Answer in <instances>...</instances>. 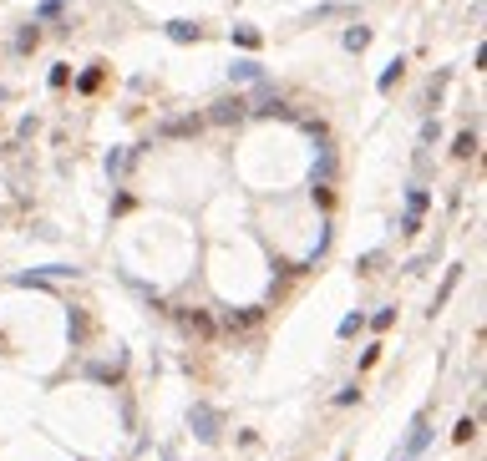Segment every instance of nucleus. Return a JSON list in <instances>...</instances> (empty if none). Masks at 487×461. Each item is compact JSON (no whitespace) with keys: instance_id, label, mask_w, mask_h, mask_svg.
<instances>
[{"instance_id":"1","label":"nucleus","mask_w":487,"mask_h":461,"mask_svg":"<svg viewBox=\"0 0 487 461\" xmlns=\"http://www.w3.org/2000/svg\"><path fill=\"white\" fill-rule=\"evenodd\" d=\"M188 426H193V436H198L203 446H214V441H219V431H224V415H219V411H208V406H193V411H188Z\"/></svg>"},{"instance_id":"2","label":"nucleus","mask_w":487,"mask_h":461,"mask_svg":"<svg viewBox=\"0 0 487 461\" xmlns=\"http://www.w3.org/2000/svg\"><path fill=\"white\" fill-rule=\"evenodd\" d=\"M183 324L193 335H214V315H203V310H183Z\"/></svg>"},{"instance_id":"3","label":"nucleus","mask_w":487,"mask_h":461,"mask_svg":"<svg viewBox=\"0 0 487 461\" xmlns=\"http://www.w3.org/2000/svg\"><path fill=\"white\" fill-rule=\"evenodd\" d=\"M167 36L188 46V41H198V26H193V20H167Z\"/></svg>"},{"instance_id":"4","label":"nucleus","mask_w":487,"mask_h":461,"mask_svg":"<svg viewBox=\"0 0 487 461\" xmlns=\"http://www.w3.org/2000/svg\"><path fill=\"white\" fill-rule=\"evenodd\" d=\"M477 152V132H457L452 137V158H472Z\"/></svg>"},{"instance_id":"5","label":"nucleus","mask_w":487,"mask_h":461,"mask_svg":"<svg viewBox=\"0 0 487 461\" xmlns=\"http://www.w3.org/2000/svg\"><path fill=\"white\" fill-rule=\"evenodd\" d=\"M249 112V102H219L214 106V122H234V117H244Z\"/></svg>"},{"instance_id":"6","label":"nucleus","mask_w":487,"mask_h":461,"mask_svg":"<svg viewBox=\"0 0 487 461\" xmlns=\"http://www.w3.org/2000/svg\"><path fill=\"white\" fill-rule=\"evenodd\" d=\"M401 71H406V61H401V56H396V61L386 66V71H380V92H391V86L401 81Z\"/></svg>"},{"instance_id":"7","label":"nucleus","mask_w":487,"mask_h":461,"mask_svg":"<svg viewBox=\"0 0 487 461\" xmlns=\"http://www.w3.org/2000/svg\"><path fill=\"white\" fill-rule=\"evenodd\" d=\"M259 71H264L259 61H239V66H234L228 76H234V81H259Z\"/></svg>"},{"instance_id":"8","label":"nucleus","mask_w":487,"mask_h":461,"mask_svg":"<svg viewBox=\"0 0 487 461\" xmlns=\"http://www.w3.org/2000/svg\"><path fill=\"white\" fill-rule=\"evenodd\" d=\"M366 41H371V31H366V26H350V31H345V46H350V51H361Z\"/></svg>"},{"instance_id":"9","label":"nucleus","mask_w":487,"mask_h":461,"mask_svg":"<svg viewBox=\"0 0 487 461\" xmlns=\"http://www.w3.org/2000/svg\"><path fill=\"white\" fill-rule=\"evenodd\" d=\"M249 324H259V310H234V329H249Z\"/></svg>"},{"instance_id":"10","label":"nucleus","mask_w":487,"mask_h":461,"mask_svg":"<svg viewBox=\"0 0 487 461\" xmlns=\"http://www.w3.org/2000/svg\"><path fill=\"white\" fill-rule=\"evenodd\" d=\"M234 46H249V51H254V46H259V31H249V26L234 31Z\"/></svg>"},{"instance_id":"11","label":"nucleus","mask_w":487,"mask_h":461,"mask_svg":"<svg viewBox=\"0 0 487 461\" xmlns=\"http://www.w3.org/2000/svg\"><path fill=\"white\" fill-rule=\"evenodd\" d=\"M361 324H366V315H350V319L341 324V335H345V340H350V335H361Z\"/></svg>"},{"instance_id":"12","label":"nucleus","mask_w":487,"mask_h":461,"mask_svg":"<svg viewBox=\"0 0 487 461\" xmlns=\"http://www.w3.org/2000/svg\"><path fill=\"white\" fill-rule=\"evenodd\" d=\"M391 324H396V310H380V315L371 319V329H391Z\"/></svg>"},{"instance_id":"13","label":"nucleus","mask_w":487,"mask_h":461,"mask_svg":"<svg viewBox=\"0 0 487 461\" xmlns=\"http://www.w3.org/2000/svg\"><path fill=\"white\" fill-rule=\"evenodd\" d=\"M376 360H380V345H376V340H371V345H366V355H361V370H371V365H376Z\"/></svg>"},{"instance_id":"14","label":"nucleus","mask_w":487,"mask_h":461,"mask_svg":"<svg viewBox=\"0 0 487 461\" xmlns=\"http://www.w3.org/2000/svg\"><path fill=\"white\" fill-rule=\"evenodd\" d=\"M355 401H361V390H355V385H345L341 395H335V406H355Z\"/></svg>"},{"instance_id":"15","label":"nucleus","mask_w":487,"mask_h":461,"mask_svg":"<svg viewBox=\"0 0 487 461\" xmlns=\"http://www.w3.org/2000/svg\"><path fill=\"white\" fill-rule=\"evenodd\" d=\"M341 461H350V456H341Z\"/></svg>"}]
</instances>
